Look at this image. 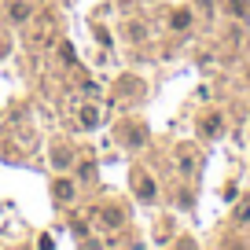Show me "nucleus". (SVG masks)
I'll use <instances>...</instances> for the list:
<instances>
[{
    "mask_svg": "<svg viewBox=\"0 0 250 250\" xmlns=\"http://www.w3.org/2000/svg\"><path fill=\"white\" fill-rule=\"evenodd\" d=\"M26 19H30V8H26L22 0H15L11 4V22H26Z\"/></svg>",
    "mask_w": 250,
    "mask_h": 250,
    "instance_id": "1",
    "label": "nucleus"
},
{
    "mask_svg": "<svg viewBox=\"0 0 250 250\" xmlns=\"http://www.w3.org/2000/svg\"><path fill=\"white\" fill-rule=\"evenodd\" d=\"M55 195H59V199H70V195H74V188L66 184V180H59V184H55Z\"/></svg>",
    "mask_w": 250,
    "mask_h": 250,
    "instance_id": "2",
    "label": "nucleus"
},
{
    "mask_svg": "<svg viewBox=\"0 0 250 250\" xmlns=\"http://www.w3.org/2000/svg\"><path fill=\"white\" fill-rule=\"evenodd\" d=\"M103 221L107 225H122V210H103Z\"/></svg>",
    "mask_w": 250,
    "mask_h": 250,
    "instance_id": "3",
    "label": "nucleus"
},
{
    "mask_svg": "<svg viewBox=\"0 0 250 250\" xmlns=\"http://www.w3.org/2000/svg\"><path fill=\"white\" fill-rule=\"evenodd\" d=\"M184 26H188V15H184V11H177V15H173V30H184Z\"/></svg>",
    "mask_w": 250,
    "mask_h": 250,
    "instance_id": "4",
    "label": "nucleus"
}]
</instances>
